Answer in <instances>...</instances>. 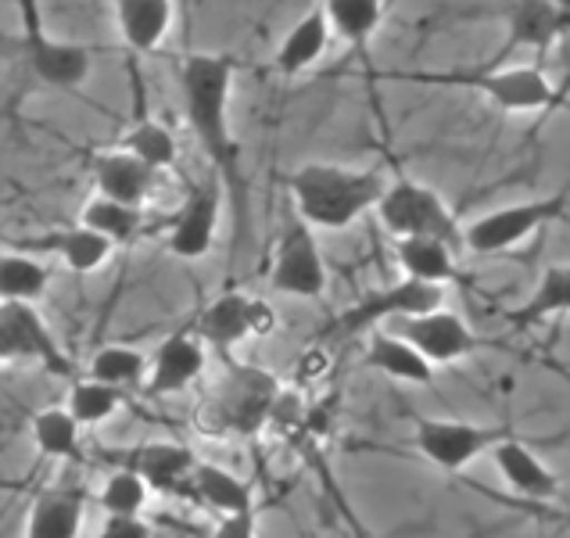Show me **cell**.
<instances>
[{
  "label": "cell",
  "mask_w": 570,
  "mask_h": 538,
  "mask_svg": "<svg viewBox=\"0 0 570 538\" xmlns=\"http://www.w3.org/2000/svg\"><path fill=\"white\" fill-rule=\"evenodd\" d=\"M237 58L219 51H194L180 61V97L184 116L202 155L208 158L212 176L219 179L226 198L234 202L237 231L248 234V179L240 169V144L230 126V97L237 79Z\"/></svg>",
  "instance_id": "obj_1"
},
{
  "label": "cell",
  "mask_w": 570,
  "mask_h": 538,
  "mask_svg": "<svg viewBox=\"0 0 570 538\" xmlns=\"http://www.w3.org/2000/svg\"><path fill=\"white\" fill-rule=\"evenodd\" d=\"M387 176L381 166H341V162H305L287 176L291 208L313 226V231L341 234L360 223L366 212L377 208Z\"/></svg>",
  "instance_id": "obj_2"
},
{
  "label": "cell",
  "mask_w": 570,
  "mask_h": 538,
  "mask_svg": "<svg viewBox=\"0 0 570 538\" xmlns=\"http://www.w3.org/2000/svg\"><path fill=\"white\" fill-rule=\"evenodd\" d=\"M281 381L273 373L223 359L219 378L208 384L198 405V428L212 438H255L273 420Z\"/></svg>",
  "instance_id": "obj_3"
},
{
  "label": "cell",
  "mask_w": 570,
  "mask_h": 538,
  "mask_svg": "<svg viewBox=\"0 0 570 538\" xmlns=\"http://www.w3.org/2000/svg\"><path fill=\"white\" fill-rule=\"evenodd\" d=\"M373 212H377L381 226L395 241L434 237V241L452 244V248L463 255V226L455 219V212L431 184H420L410 173L399 169L387 179V187Z\"/></svg>",
  "instance_id": "obj_4"
},
{
  "label": "cell",
  "mask_w": 570,
  "mask_h": 538,
  "mask_svg": "<svg viewBox=\"0 0 570 538\" xmlns=\"http://www.w3.org/2000/svg\"><path fill=\"white\" fill-rule=\"evenodd\" d=\"M416 84L438 87H463L478 90L484 101L502 111H546L560 105V90L552 87L542 65H481V69H455V72H410Z\"/></svg>",
  "instance_id": "obj_5"
},
{
  "label": "cell",
  "mask_w": 570,
  "mask_h": 538,
  "mask_svg": "<svg viewBox=\"0 0 570 538\" xmlns=\"http://www.w3.org/2000/svg\"><path fill=\"white\" fill-rule=\"evenodd\" d=\"M14 4H19V14H22V55H26L29 76L37 79L40 87H51L61 94H72L83 87L94 72L90 47L47 32L40 0H14Z\"/></svg>",
  "instance_id": "obj_6"
},
{
  "label": "cell",
  "mask_w": 570,
  "mask_h": 538,
  "mask_svg": "<svg viewBox=\"0 0 570 538\" xmlns=\"http://www.w3.org/2000/svg\"><path fill=\"white\" fill-rule=\"evenodd\" d=\"M0 366H37L51 378H79V366L65 352L40 305L0 302Z\"/></svg>",
  "instance_id": "obj_7"
},
{
  "label": "cell",
  "mask_w": 570,
  "mask_h": 538,
  "mask_svg": "<svg viewBox=\"0 0 570 538\" xmlns=\"http://www.w3.org/2000/svg\"><path fill=\"white\" fill-rule=\"evenodd\" d=\"M567 205H570V187L552 190L534 202L492 208L463 226V248L470 255H502L517 248V244H524L531 234L546 231L549 223H560L567 216Z\"/></svg>",
  "instance_id": "obj_8"
},
{
  "label": "cell",
  "mask_w": 570,
  "mask_h": 538,
  "mask_svg": "<svg viewBox=\"0 0 570 538\" xmlns=\"http://www.w3.org/2000/svg\"><path fill=\"white\" fill-rule=\"evenodd\" d=\"M327 258L320 252L316 231L308 226L295 208L284 216L281 237H276L273 263H269V287L276 295L320 302L327 295Z\"/></svg>",
  "instance_id": "obj_9"
},
{
  "label": "cell",
  "mask_w": 570,
  "mask_h": 538,
  "mask_svg": "<svg viewBox=\"0 0 570 538\" xmlns=\"http://www.w3.org/2000/svg\"><path fill=\"white\" fill-rule=\"evenodd\" d=\"M507 438H517L510 423H470V420H434L420 417L413 431V446L428 463H434L445 475H463V470L492 456L495 446H502Z\"/></svg>",
  "instance_id": "obj_10"
},
{
  "label": "cell",
  "mask_w": 570,
  "mask_h": 538,
  "mask_svg": "<svg viewBox=\"0 0 570 538\" xmlns=\"http://www.w3.org/2000/svg\"><path fill=\"white\" fill-rule=\"evenodd\" d=\"M190 331L205 341L208 352L230 359L244 341H263L276 331V309L248 291H223L202 309Z\"/></svg>",
  "instance_id": "obj_11"
},
{
  "label": "cell",
  "mask_w": 570,
  "mask_h": 538,
  "mask_svg": "<svg viewBox=\"0 0 570 538\" xmlns=\"http://www.w3.org/2000/svg\"><path fill=\"white\" fill-rule=\"evenodd\" d=\"M442 305H445V287L402 276L399 284L370 291V295H363L355 305H348L345 313L331 323V331H337L341 338H360L370 331H381V323L402 320V316H420V313H431V309H442Z\"/></svg>",
  "instance_id": "obj_12"
},
{
  "label": "cell",
  "mask_w": 570,
  "mask_h": 538,
  "mask_svg": "<svg viewBox=\"0 0 570 538\" xmlns=\"http://www.w3.org/2000/svg\"><path fill=\"white\" fill-rule=\"evenodd\" d=\"M223 198L226 190L216 176L190 184L184 205L173 212L166 223V252L180 263H198V258L212 255L219 234V216H223Z\"/></svg>",
  "instance_id": "obj_13"
},
{
  "label": "cell",
  "mask_w": 570,
  "mask_h": 538,
  "mask_svg": "<svg viewBox=\"0 0 570 538\" xmlns=\"http://www.w3.org/2000/svg\"><path fill=\"white\" fill-rule=\"evenodd\" d=\"M387 331L399 334L402 341H410V345L428 359L431 366L460 363V359H470L474 352L488 349V341L478 338L474 331H470V323L445 305L431 309V313H420V316L391 320Z\"/></svg>",
  "instance_id": "obj_14"
},
{
  "label": "cell",
  "mask_w": 570,
  "mask_h": 538,
  "mask_svg": "<svg viewBox=\"0 0 570 538\" xmlns=\"http://www.w3.org/2000/svg\"><path fill=\"white\" fill-rule=\"evenodd\" d=\"M101 452L111 467L137 470L155 496H184L194 502L190 481H194V467H198L194 449L161 438V442H140L129 449H101Z\"/></svg>",
  "instance_id": "obj_15"
},
{
  "label": "cell",
  "mask_w": 570,
  "mask_h": 538,
  "mask_svg": "<svg viewBox=\"0 0 570 538\" xmlns=\"http://www.w3.org/2000/svg\"><path fill=\"white\" fill-rule=\"evenodd\" d=\"M208 370V349L205 341L187 331H173L158 341V349L151 352V373L148 384H144V395L148 399H173L184 395L194 384L205 378Z\"/></svg>",
  "instance_id": "obj_16"
},
{
  "label": "cell",
  "mask_w": 570,
  "mask_h": 538,
  "mask_svg": "<svg viewBox=\"0 0 570 538\" xmlns=\"http://www.w3.org/2000/svg\"><path fill=\"white\" fill-rule=\"evenodd\" d=\"M90 492L79 478H61L40 488L29 502L22 538H79L87 520Z\"/></svg>",
  "instance_id": "obj_17"
},
{
  "label": "cell",
  "mask_w": 570,
  "mask_h": 538,
  "mask_svg": "<svg viewBox=\"0 0 570 538\" xmlns=\"http://www.w3.org/2000/svg\"><path fill=\"white\" fill-rule=\"evenodd\" d=\"M570 37V19L552 4V0H517L507 14V40H502L499 55L488 65H507L517 51H539V58H549V51L560 40Z\"/></svg>",
  "instance_id": "obj_18"
},
{
  "label": "cell",
  "mask_w": 570,
  "mask_h": 538,
  "mask_svg": "<svg viewBox=\"0 0 570 538\" xmlns=\"http://www.w3.org/2000/svg\"><path fill=\"white\" fill-rule=\"evenodd\" d=\"M90 184L94 194H101V198L148 208V202L158 190V169L144 166L140 158H134L122 148H108L90 158Z\"/></svg>",
  "instance_id": "obj_19"
},
{
  "label": "cell",
  "mask_w": 570,
  "mask_h": 538,
  "mask_svg": "<svg viewBox=\"0 0 570 538\" xmlns=\"http://www.w3.org/2000/svg\"><path fill=\"white\" fill-rule=\"evenodd\" d=\"M11 248L19 252H29V255H55L58 263L76 273V276H90L97 270H105L111 263V255H116V248L97 237L94 231H87V226H58V231H47L40 237H22L14 241Z\"/></svg>",
  "instance_id": "obj_20"
},
{
  "label": "cell",
  "mask_w": 570,
  "mask_h": 538,
  "mask_svg": "<svg viewBox=\"0 0 570 538\" xmlns=\"http://www.w3.org/2000/svg\"><path fill=\"white\" fill-rule=\"evenodd\" d=\"M495 470L502 475V481L510 485V492H517L528 502H557L560 499V478L546 467V460L534 452L524 438H507L502 446L492 449Z\"/></svg>",
  "instance_id": "obj_21"
},
{
  "label": "cell",
  "mask_w": 570,
  "mask_h": 538,
  "mask_svg": "<svg viewBox=\"0 0 570 538\" xmlns=\"http://www.w3.org/2000/svg\"><path fill=\"white\" fill-rule=\"evenodd\" d=\"M331 40H334V29L327 22V11H323L320 4H313L295 26L284 32V40L273 55V69L284 79H298L323 61Z\"/></svg>",
  "instance_id": "obj_22"
},
{
  "label": "cell",
  "mask_w": 570,
  "mask_h": 538,
  "mask_svg": "<svg viewBox=\"0 0 570 538\" xmlns=\"http://www.w3.org/2000/svg\"><path fill=\"white\" fill-rule=\"evenodd\" d=\"M176 22L173 0H116L119 37L134 55H151L169 40Z\"/></svg>",
  "instance_id": "obj_23"
},
{
  "label": "cell",
  "mask_w": 570,
  "mask_h": 538,
  "mask_svg": "<svg viewBox=\"0 0 570 538\" xmlns=\"http://www.w3.org/2000/svg\"><path fill=\"white\" fill-rule=\"evenodd\" d=\"M190 492H194V507H205L219 517H230V513H244V510H258L255 507V488L237 478L234 470H226L219 463H208L198 460L194 467V481H190Z\"/></svg>",
  "instance_id": "obj_24"
},
{
  "label": "cell",
  "mask_w": 570,
  "mask_h": 538,
  "mask_svg": "<svg viewBox=\"0 0 570 538\" xmlns=\"http://www.w3.org/2000/svg\"><path fill=\"white\" fill-rule=\"evenodd\" d=\"M363 363L370 370L384 373L391 381H402V384H420V388L434 384V366L410 345V341H402L391 331H370Z\"/></svg>",
  "instance_id": "obj_25"
},
{
  "label": "cell",
  "mask_w": 570,
  "mask_h": 538,
  "mask_svg": "<svg viewBox=\"0 0 570 538\" xmlns=\"http://www.w3.org/2000/svg\"><path fill=\"white\" fill-rule=\"evenodd\" d=\"M395 258L402 276L410 281H423V284H438L445 287L452 281H460V252L452 248L445 241L434 237H402L395 241Z\"/></svg>",
  "instance_id": "obj_26"
},
{
  "label": "cell",
  "mask_w": 570,
  "mask_h": 538,
  "mask_svg": "<svg viewBox=\"0 0 570 538\" xmlns=\"http://www.w3.org/2000/svg\"><path fill=\"white\" fill-rule=\"evenodd\" d=\"M148 373H151V355L137 345H126V341L101 345L83 366V378L101 381L108 388H119V391H126V395L129 391H144Z\"/></svg>",
  "instance_id": "obj_27"
},
{
  "label": "cell",
  "mask_w": 570,
  "mask_h": 538,
  "mask_svg": "<svg viewBox=\"0 0 570 538\" xmlns=\"http://www.w3.org/2000/svg\"><path fill=\"white\" fill-rule=\"evenodd\" d=\"M79 226L105 237L111 248H129V244H137L148 234V212L101 198V194H90V202L79 208Z\"/></svg>",
  "instance_id": "obj_28"
},
{
  "label": "cell",
  "mask_w": 570,
  "mask_h": 538,
  "mask_svg": "<svg viewBox=\"0 0 570 538\" xmlns=\"http://www.w3.org/2000/svg\"><path fill=\"white\" fill-rule=\"evenodd\" d=\"M327 11V22L341 43H348L355 55H370V43L384 22L387 0H320Z\"/></svg>",
  "instance_id": "obj_29"
},
{
  "label": "cell",
  "mask_w": 570,
  "mask_h": 538,
  "mask_svg": "<svg viewBox=\"0 0 570 538\" xmlns=\"http://www.w3.org/2000/svg\"><path fill=\"white\" fill-rule=\"evenodd\" d=\"M567 313H570V263H552L542 270L531 295L517 309H510L507 320L513 327H534V323L557 320Z\"/></svg>",
  "instance_id": "obj_30"
},
{
  "label": "cell",
  "mask_w": 570,
  "mask_h": 538,
  "mask_svg": "<svg viewBox=\"0 0 570 538\" xmlns=\"http://www.w3.org/2000/svg\"><path fill=\"white\" fill-rule=\"evenodd\" d=\"M29 438L43 460L51 463H76L79 449H83V428L65 405H47V410L32 413L29 420Z\"/></svg>",
  "instance_id": "obj_31"
},
{
  "label": "cell",
  "mask_w": 570,
  "mask_h": 538,
  "mask_svg": "<svg viewBox=\"0 0 570 538\" xmlns=\"http://www.w3.org/2000/svg\"><path fill=\"white\" fill-rule=\"evenodd\" d=\"M47 291H51V270H47L40 255L19 248L0 252V302L40 305Z\"/></svg>",
  "instance_id": "obj_32"
},
{
  "label": "cell",
  "mask_w": 570,
  "mask_h": 538,
  "mask_svg": "<svg viewBox=\"0 0 570 538\" xmlns=\"http://www.w3.org/2000/svg\"><path fill=\"white\" fill-rule=\"evenodd\" d=\"M126 391L119 388H108L101 381H90V378H79L69 384V395H65V410H69L76 417V423L83 431H94L101 428V423H108L111 417H119L126 410Z\"/></svg>",
  "instance_id": "obj_33"
},
{
  "label": "cell",
  "mask_w": 570,
  "mask_h": 538,
  "mask_svg": "<svg viewBox=\"0 0 570 538\" xmlns=\"http://www.w3.org/2000/svg\"><path fill=\"white\" fill-rule=\"evenodd\" d=\"M116 148L129 151L134 158H140L144 166H151V169H173L176 162H180V144H176L173 137V129L166 123H158L151 116H144L137 119L134 126L126 129V137L116 144Z\"/></svg>",
  "instance_id": "obj_34"
},
{
  "label": "cell",
  "mask_w": 570,
  "mask_h": 538,
  "mask_svg": "<svg viewBox=\"0 0 570 538\" xmlns=\"http://www.w3.org/2000/svg\"><path fill=\"white\" fill-rule=\"evenodd\" d=\"M151 488L137 470L129 467H111L101 488H97V507H101L105 517H144L151 502Z\"/></svg>",
  "instance_id": "obj_35"
},
{
  "label": "cell",
  "mask_w": 570,
  "mask_h": 538,
  "mask_svg": "<svg viewBox=\"0 0 570 538\" xmlns=\"http://www.w3.org/2000/svg\"><path fill=\"white\" fill-rule=\"evenodd\" d=\"M97 538H155L148 517H105Z\"/></svg>",
  "instance_id": "obj_36"
},
{
  "label": "cell",
  "mask_w": 570,
  "mask_h": 538,
  "mask_svg": "<svg viewBox=\"0 0 570 538\" xmlns=\"http://www.w3.org/2000/svg\"><path fill=\"white\" fill-rule=\"evenodd\" d=\"M258 535V510H244L216 520V531L212 538H255Z\"/></svg>",
  "instance_id": "obj_37"
},
{
  "label": "cell",
  "mask_w": 570,
  "mask_h": 538,
  "mask_svg": "<svg viewBox=\"0 0 570 538\" xmlns=\"http://www.w3.org/2000/svg\"><path fill=\"white\" fill-rule=\"evenodd\" d=\"M552 4H557V8L567 14V19H570V0H552Z\"/></svg>",
  "instance_id": "obj_38"
}]
</instances>
